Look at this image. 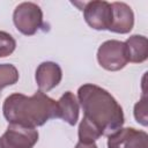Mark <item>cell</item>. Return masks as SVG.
I'll use <instances>...</instances> for the list:
<instances>
[{
  "label": "cell",
  "instance_id": "1",
  "mask_svg": "<svg viewBox=\"0 0 148 148\" xmlns=\"http://www.w3.org/2000/svg\"><path fill=\"white\" fill-rule=\"evenodd\" d=\"M77 101L83 117L92 123L102 135L109 136L123 127L125 121L123 108L104 88L84 83L77 89Z\"/></svg>",
  "mask_w": 148,
  "mask_h": 148
},
{
  "label": "cell",
  "instance_id": "2",
  "mask_svg": "<svg viewBox=\"0 0 148 148\" xmlns=\"http://www.w3.org/2000/svg\"><path fill=\"white\" fill-rule=\"evenodd\" d=\"M2 113L8 124L36 128L58 117L57 101L40 90L36 91L32 96L15 92L6 97Z\"/></svg>",
  "mask_w": 148,
  "mask_h": 148
},
{
  "label": "cell",
  "instance_id": "3",
  "mask_svg": "<svg viewBox=\"0 0 148 148\" xmlns=\"http://www.w3.org/2000/svg\"><path fill=\"white\" fill-rule=\"evenodd\" d=\"M13 22L21 34L32 36L43 25V12L35 2H21L14 9Z\"/></svg>",
  "mask_w": 148,
  "mask_h": 148
},
{
  "label": "cell",
  "instance_id": "4",
  "mask_svg": "<svg viewBox=\"0 0 148 148\" xmlns=\"http://www.w3.org/2000/svg\"><path fill=\"white\" fill-rule=\"evenodd\" d=\"M97 61L106 71L116 72L128 64V53L124 42L117 39L105 40L97 50Z\"/></svg>",
  "mask_w": 148,
  "mask_h": 148
},
{
  "label": "cell",
  "instance_id": "5",
  "mask_svg": "<svg viewBox=\"0 0 148 148\" xmlns=\"http://www.w3.org/2000/svg\"><path fill=\"white\" fill-rule=\"evenodd\" d=\"M38 136V131L34 127L9 124L0 136V148H34Z\"/></svg>",
  "mask_w": 148,
  "mask_h": 148
},
{
  "label": "cell",
  "instance_id": "6",
  "mask_svg": "<svg viewBox=\"0 0 148 148\" xmlns=\"http://www.w3.org/2000/svg\"><path fill=\"white\" fill-rule=\"evenodd\" d=\"M87 24L95 30H109L112 22L111 3L103 0H94L84 3L82 9Z\"/></svg>",
  "mask_w": 148,
  "mask_h": 148
},
{
  "label": "cell",
  "instance_id": "7",
  "mask_svg": "<svg viewBox=\"0 0 148 148\" xmlns=\"http://www.w3.org/2000/svg\"><path fill=\"white\" fill-rule=\"evenodd\" d=\"M108 148H148V134L134 127H121L108 136Z\"/></svg>",
  "mask_w": 148,
  "mask_h": 148
},
{
  "label": "cell",
  "instance_id": "8",
  "mask_svg": "<svg viewBox=\"0 0 148 148\" xmlns=\"http://www.w3.org/2000/svg\"><path fill=\"white\" fill-rule=\"evenodd\" d=\"M62 79V71L61 67L53 61H44L38 65L35 80L40 91L46 92L56 88Z\"/></svg>",
  "mask_w": 148,
  "mask_h": 148
},
{
  "label": "cell",
  "instance_id": "9",
  "mask_svg": "<svg viewBox=\"0 0 148 148\" xmlns=\"http://www.w3.org/2000/svg\"><path fill=\"white\" fill-rule=\"evenodd\" d=\"M112 22L109 31L116 34H128L134 27V13L125 2H112Z\"/></svg>",
  "mask_w": 148,
  "mask_h": 148
},
{
  "label": "cell",
  "instance_id": "10",
  "mask_svg": "<svg viewBox=\"0 0 148 148\" xmlns=\"http://www.w3.org/2000/svg\"><path fill=\"white\" fill-rule=\"evenodd\" d=\"M58 108V117L66 121L68 125L74 126L79 120L80 113V104L77 97L72 91H66L61 95V97L57 101Z\"/></svg>",
  "mask_w": 148,
  "mask_h": 148
},
{
  "label": "cell",
  "instance_id": "11",
  "mask_svg": "<svg viewBox=\"0 0 148 148\" xmlns=\"http://www.w3.org/2000/svg\"><path fill=\"white\" fill-rule=\"evenodd\" d=\"M128 53V61L141 64L148 58V39L143 35H132L124 42Z\"/></svg>",
  "mask_w": 148,
  "mask_h": 148
},
{
  "label": "cell",
  "instance_id": "12",
  "mask_svg": "<svg viewBox=\"0 0 148 148\" xmlns=\"http://www.w3.org/2000/svg\"><path fill=\"white\" fill-rule=\"evenodd\" d=\"M77 135L79 141L81 142H95L97 139L102 136V133L92 123H90L88 119L83 117L79 125Z\"/></svg>",
  "mask_w": 148,
  "mask_h": 148
},
{
  "label": "cell",
  "instance_id": "13",
  "mask_svg": "<svg viewBox=\"0 0 148 148\" xmlns=\"http://www.w3.org/2000/svg\"><path fill=\"white\" fill-rule=\"evenodd\" d=\"M20 74L17 68L12 64H0V92L3 88L15 84Z\"/></svg>",
  "mask_w": 148,
  "mask_h": 148
},
{
  "label": "cell",
  "instance_id": "14",
  "mask_svg": "<svg viewBox=\"0 0 148 148\" xmlns=\"http://www.w3.org/2000/svg\"><path fill=\"white\" fill-rule=\"evenodd\" d=\"M134 118L142 126L148 125V98L146 92H143L142 97L134 105Z\"/></svg>",
  "mask_w": 148,
  "mask_h": 148
},
{
  "label": "cell",
  "instance_id": "15",
  "mask_svg": "<svg viewBox=\"0 0 148 148\" xmlns=\"http://www.w3.org/2000/svg\"><path fill=\"white\" fill-rule=\"evenodd\" d=\"M16 49V40L14 37L6 32L0 30V58H5L10 56Z\"/></svg>",
  "mask_w": 148,
  "mask_h": 148
},
{
  "label": "cell",
  "instance_id": "16",
  "mask_svg": "<svg viewBox=\"0 0 148 148\" xmlns=\"http://www.w3.org/2000/svg\"><path fill=\"white\" fill-rule=\"evenodd\" d=\"M75 148H98L95 142H81L79 141L75 146Z\"/></svg>",
  "mask_w": 148,
  "mask_h": 148
}]
</instances>
